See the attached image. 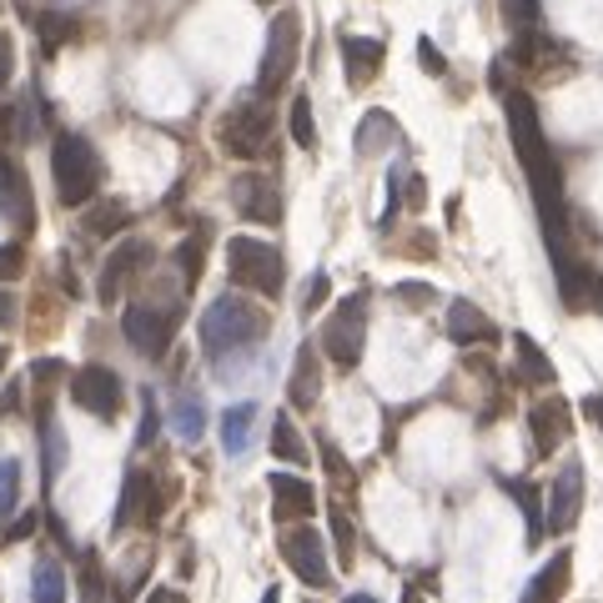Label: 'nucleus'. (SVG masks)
<instances>
[{"label": "nucleus", "mask_w": 603, "mask_h": 603, "mask_svg": "<svg viewBox=\"0 0 603 603\" xmlns=\"http://www.w3.org/2000/svg\"><path fill=\"white\" fill-rule=\"evenodd\" d=\"M5 357H11V353H5V343H0V378H5Z\"/></svg>", "instance_id": "obj_50"}, {"label": "nucleus", "mask_w": 603, "mask_h": 603, "mask_svg": "<svg viewBox=\"0 0 603 603\" xmlns=\"http://www.w3.org/2000/svg\"><path fill=\"white\" fill-rule=\"evenodd\" d=\"M226 277H232V287H242V292H257V297H272L277 302L282 282H287L282 252L261 237H232L226 242Z\"/></svg>", "instance_id": "obj_3"}, {"label": "nucleus", "mask_w": 603, "mask_h": 603, "mask_svg": "<svg viewBox=\"0 0 603 603\" xmlns=\"http://www.w3.org/2000/svg\"><path fill=\"white\" fill-rule=\"evenodd\" d=\"M579 509H583V468L568 462L563 473L554 478V488H548V509H544L548 533H568L579 523Z\"/></svg>", "instance_id": "obj_14"}, {"label": "nucleus", "mask_w": 603, "mask_h": 603, "mask_svg": "<svg viewBox=\"0 0 603 603\" xmlns=\"http://www.w3.org/2000/svg\"><path fill=\"white\" fill-rule=\"evenodd\" d=\"M322 468L332 473V483H337V488H353L357 483V473L347 468V458L337 453V443H332V438H322Z\"/></svg>", "instance_id": "obj_35"}, {"label": "nucleus", "mask_w": 603, "mask_h": 603, "mask_svg": "<svg viewBox=\"0 0 603 603\" xmlns=\"http://www.w3.org/2000/svg\"><path fill=\"white\" fill-rule=\"evenodd\" d=\"M503 483V493L509 498H518V509H523V518H528V544H538L548 533V523H544V509H538V493H533L523 478H498Z\"/></svg>", "instance_id": "obj_24"}, {"label": "nucleus", "mask_w": 603, "mask_h": 603, "mask_svg": "<svg viewBox=\"0 0 603 603\" xmlns=\"http://www.w3.org/2000/svg\"><path fill=\"white\" fill-rule=\"evenodd\" d=\"M25 21L41 31V51H46V56H56L60 41H71V31H76L71 15H51V11H25Z\"/></svg>", "instance_id": "obj_26"}, {"label": "nucleus", "mask_w": 603, "mask_h": 603, "mask_svg": "<svg viewBox=\"0 0 603 603\" xmlns=\"http://www.w3.org/2000/svg\"><path fill=\"white\" fill-rule=\"evenodd\" d=\"M177 267H181V277L197 287L201 267H206V242H201V237H187V242H181V247H177Z\"/></svg>", "instance_id": "obj_34"}, {"label": "nucleus", "mask_w": 603, "mask_h": 603, "mask_svg": "<svg viewBox=\"0 0 603 603\" xmlns=\"http://www.w3.org/2000/svg\"><path fill=\"white\" fill-rule=\"evenodd\" d=\"M15 312H21V308H15V297L0 287V327H15Z\"/></svg>", "instance_id": "obj_43"}, {"label": "nucleus", "mask_w": 603, "mask_h": 603, "mask_svg": "<svg viewBox=\"0 0 603 603\" xmlns=\"http://www.w3.org/2000/svg\"><path fill=\"white\" fill-rule=\"evenodd\" d=\"M232 201H237V212L247 222H261V226L282 222V191L272 187V177H261V171H242L232 181Z\"/></svg>", "instance_id": "obj_11"}, {"label": "nucleus", "mask_w": 603, "mask_h": 603, "mask_svg": "<svg viewBox=\"0 0 603 603\" xmlns=\"http://www.w3.org/2000/svg\"><path fill=\"white\" fill-rule=\"evenodd\" d=\"M71 402L76 407H86L91 417H121V407H126V388H121V378L111 372V367L101 362H86L71 372Z\"/></svg>", "instance_id": "obj_8"}, {"label": "nucleus", "mask_w": 603, "mask_h": 603, "mask_svg": "<svg viewBox=\"0 0 603 603\" xmlns=\"http://www.w3.org/2000/svg\"><path fill=\"white\" fill-rule=\"evenodd\" d=\"M272 453L277 458H287V462H308V443L297 438V427H292V417L287 413L272 417Z\"/></svg>", "instance_id": "obj_27"}, {"label": "nucleus", "mask_w": 603, "mask_h": 603, "mask_svg": "<svg viewBox=\"0 0 603 603\" xmlns=\"http://www.w3.org/2000/svg\"><path fill=\"white\" fill-rule=\"evenodd\" d=\"M332 538H337V558L353 563L357 558V528H353V513H347L343 503H332Z\"/></svg>", "instance_id": "obj_32"}, {"label": "nucleus", "mask_w": 603, "mask_h": 603, "mask_svg": "<svg viewBox=\"0 0 603 603\" xmlns=\"http://www.w3.org/2000/svg\"><path fill=\"white\" fill-rule=\"evenodd\" d=\"M252 423H257V402H237V407H226V417H222V443H226V453H247Z\"/></svg>", "instance_id": "obj_23"}, {"label": "nucleus", "mask_w": 603, "mask_h": 603, "mask_svg": "<svg viewBox=\"0 0 603 603\" xmlns=\"http://www.w3.org/2000/svg\"><path fill=\"white\" fill-rule=\"evenodd\" d=\"M392 136H398V121L388 111H367L357 126V156H378L382 146H392Z\"/></svg>", "instance_id": "obj_22"}, {"label": "nucleus", "mask_w": 603, "mask_h": 603, "mask_svg": "<svg viewBox=\"0 0 603 603\" xmlns=\"http://www.w3.org/2000/svg\"><path fill=\"white\" fill-rule=\"evenodd\" d=\"M156 427H161V417H156V402H152V392H146V417H142V443H146V448H152Z\"/></svg>", "instance_id": "obj_41"}, {"label": "nucleus", "mask_w": 603, "mask_h": 603, "mask_svg": "<svg viewBox=\"0 0 603 603\" xmlns=\"http://www.w3.org/2000/svg\"><path fill=\"white\" fill-rule=\"evenodd\" d=\"M25 272V252L21 242H0V282H15Z\"/></svg>", "instance_id": "obj_36"}, {"label": "nucleus", "mask_w": 603, "mask_h": 603, "mask_svg": "<svg viewBox=\"0 0 603 603\" xmlns=\"http://www.w3.org/2000/svg\"><path fill=\"white\" fill-rule=\"evenodd\" d=\"M156 483H161V478L142 473V468H131V473H126V488H121L116 523H111V528H131V523H146V528H152V523L166 513V493H161Z\"/></svg>", "instance_id": "obj_9"}, {"label": "nucleus", "mask_w": 603, "mask_h": 603, "mask_svg": "<svg viewBox=\"0 0 603 603\" xmlns=\"http://www.w3.org/2000/svg\"><path fill=\"white\" fill-rule=\"evenodd\" d=\"M583 413H589V417H593V423H599V427H603V398H583Z\"/></svg>", "instance_id": "obj_45"}, {"label": "nucleus", "mask_w": 603, "mask_h": 603, "mask_svg": "<svg viewBox=\"0 0 603 603\" xmlns=\"http://www.w3.org/2000/svg\"><path fill=\"white\" fill-rule=\"evenodd\" d=\"M267 483H272V513H277V523H297V518H312V513H317V488H312L308 478L272 473Z\"/></svg>", "instance_id": "obj_16"}, {"label": "nucleus", "mask_w": 603, "mask_h": 603, "mask_svg": "<svg viewBox=\"0 0 603 603\" xmlns=\"http://www.w3.org/2000/svg\"><path fill=\"white\" fill-rule=\"evenodd\" d=\"M568 583H573V554H554L544 568H538V579L523 589V603H558L568 593Z\"/></svg>", "instance_id": "obj_19"}, {"label": "nucleus", "mask_w": 603, "mask_h": 603, "mask_svg": "<svg viewBox=\"0 0 603 603\" xmlns=\"http://www.w3.org/2000/svg\"><path fill=\"white\" fill-rule=\"evenodd\" d=\"M287 121H292V142L302 146V152H312V146H317V121H312V101H308V96H297L292 116H287Z\"/></svg>", "instance_id": "obj_31"}, {"label": "nucleus", "mask_w": 603, "mask_h": 603, "mask_svg": "<svg viewBox=\"0 0 603 603\" xmlns=\"http://www.w3.org/2000/svg\"><path fill=\"white\" fill-rule=\"evenodd\" d=\"M398 297L407 302V308H423V302H433V287H427V282H402Z\"/></svg>", "instance_id": "obj_40"}, {"label": "nucleus", "mask_w": 603, "mask_h": 603, "mask_svg": "<svg viewBox=\"0 0 603 603\" xmlns=\"http://www.w3.org/2000/svg\"><path fill=\"white\" fill-rule=\"evenodd\" d=\"M11 76H15V41L0 31V91L11 86Z\"/></svg>", "instance_id": "obj_39"}, {"label": "nucleus", "mask_w": 603, "mask_h": 603, "mask_svg": "<svg viewBox=\"0 0 603 603\" xmlns=\"http://www.w3.org/2000/svg\"><path fill=\"white\" fill-rule=\"evenodd\" d=\"M503 21H509V31H533V25H544V5L538 0H503Z\"/></svg>", "instance_id": "obj_33"}, {"label": "nucleus", "mask_w": 603, "mask_h": 603, "mask_svg": "<svg viewBox=\"0 0 603 603\" xmlns=\"http://www.w3.org/2000/svg\"><path fill=\"white\" fill-rule=\"evenodd\" d=\"M257 5H277V0H257Z\"/></svg>", "instance_id": "obj_51"}, {"label": "nucleus", "mask_w": 603, "mask_h": 603, "mask_svg": "<svg viewBox=\"0 0 603 603\" xmlns=\"http://www.w3.org/2000/svg\"><path fill=\"white\" fill-rule=\"evenodd\" d=\"M327 292H332V287H327V272H317V277L308 282V297H302V312L312 317V312H317L322 302H327Z\"/></svg>", "instance_id": "obj_37"}, {"label": "nucleus", "mask_w": 603, "mask_h": 603, "mask_svg": "<svg viewBox=\"0 0 603 603\" xmlns=\"http://www.w3.org/2000/svg\"><path fill=\"white\" fill-rule=\"evenodd\" d=\"M31 589H36V603H66V568L60 563H36V579H31Z\"/></svg>", "instance_id": "obj_29"}, {"label": "nucleus", "mask_w": 603, "mask_h": 603, "mask_svg": "<svg viewBox=\"0 0 603 603\" xmlns=\"http://www.w3.org/2000/svg\"><path fill=\"white\" fill-rule=\"evenodd\" d=\"M589 297H593V308H599V312H603V272H599V277H593V287H589Z\"/></svg>", "instance_id": "obj_46"}, {"label": "nucleus", "mask_w": 603, "mask_h": 603, "mask_svg": "<svg viewBox=\"0 0 603 603\" xmlns=\"http://www.w3.org/2000/svg\"><path fill=\"white\" fill-rule=\"evenodd\" d=\"M528 427H533V453L548 458L554 448H563L568 443V433H573V413H568L563 398H544V402H533Z\"/></svg>", "instance_id": "obj_15"}, {"label": "nucleus", "mask_w": 603, "mask_h": 603, "mask_svg": "<svg viewBox=\"0 0 603 603\" xmlns=\"http://www.w3.org/2000/svg\"><path fill=\"white\" fill-rule=\"evenodd\" d=\"M362 347H367V302L362 297H347V302L332 308L327 327H322V353L337 367H357L362 362Z\"/></svg>", "instance_id": "obj_6"}, {"label": "nucleus", "mask_w": 603, "mask_h": 603, "mask_svg": "<svg viewBox=\"0 0 603 603\" xmlns=\"http://www.w3.org/2000/svg\"><path fill=\"white\" fill-rule=\"evenodd\" d=\"M317 392H322V357L312 343H302L297 347V362H292V382H287V402L308 413L312 402H317Z\"/></svg>", "instance_id": "obj_18"}, {"label": "nucleus", "mask_w": 603, "mask_h": 603, "mask_svg": "<svg viewBox=\"0 0 603 603\" xmlns=\"http://www.w3.org/2000/svg\"><path fill=\"white\" fill-rule=\"evenodd\" d=\"M382 56H388V46H382L378 36H343V66H347V76H353V86L372 81V76L382 71Z\"/></svg>", "instance_id": "obj_20"}, {"label": "nucleus", "mask_w": 603, "mask_h": 603, "mask_svg": "<svg viewBox=\"0 0 603 603\" xmlns=\"http://www.w3.org/2000/svg\"><path fill=\"white\" fill-rule=\"evenodd\" d=\"M261 603H282V593H277V589H267V593H261Z\"/></svg>", "instance_id": "obj_49"}, {"label": "nucleus", "mask_w": 603, "mask_h": 603, "mask_svg": "<svg viewBox=\"0 0 603 603\" xmlns=\"http://www.w3.org/2000/svg\"><path fill=\"white\" fill-rule=\"evenodd\" d=\"M146 603H187V599H181L177 589H152V599H146Z\"/></svg>", "instance_id": "obj_44"}, {"label": "nucleus", "mask_w": 603, "mask_h": 603, "mask_svg": "<svg viewBox=\"0 0 603 603\" xmlns=\"http://www.w3.org/2000/svg\"><path fill=\"white\" fill-rule=\"evenodd\" d=\"M513 347H518L523 378H528V382H554V362H548V353L533 343L528 332H513Z\"/></svg>", "instance_id": "obj_25"}, {"label": "nucleus", "mask_w": 603, "mask_h": 603, "mask_svg": "<svg viewBox=\"0 0 603 603\" xmlns=\"http://www.w3.org/2000/svg\"><path fill=\"white\" fill-rule=\"evenodd\" d=\"M146 267H152V242H136V237L121 242V247L107 257V267H101V302H116Z\"/></svg>", "instance_id": "obj_12"}, {"label": "nucleus", "mask_w": 603, "mask_h": 603, "mask_svg": "<svg viewBox=\"0 0 603 603\" xmlns=\"http://www.w3.org/2000/svg\"><path fill=\"white\" fill-rule=\"evenodd\" d=\"M15 503H21V462L0 458V523L15 518Z\"/></svg>", "instance_id": "obj_30"}, {"label": "nucleus", "mask_w": 603, "mask_h": 603, "mask_svg": "<svg viewBox=\"0 0 603 603\" xmlns=\"http://www.w3.org/2000/svg\"><path fill=\"white\" fill-rule=\"evenodd\" d=\"M81 226H86V237H116V232H126L131 226V206L126 201H96L91 212L81 216Z\"/></svg>", "instance_id": "obj_21"}, {"label": "nucleus", "mask_w": 603, "mask_h": 603, "mask_svg": "<svg viewBox=\"0 0 603 603\" xmlns=\"http://www.w3.org/2000/svg\"><path fill=\"white\" fill-rule=\"evenodd\" d=\"M51 177H56V197L66 206H91L96 187H101V156L81 131H60L51 142Z\"/></svg>", "instance_id": "obj_2"}, {"label": "nucleus", "mask_w": 603, "mask_h": 603, "mask_svg": "<svg viewBox=\"0 0 603 603\" xmlns=\"http://www.w3.org/2000/svg\"><path fill=\"white\" fill-rule=\"evenodd\" d=\"M343 603H378V599H372V593H347Z\"/></svg>", "instance_id": "obj_47"}, {"label": "nucleus", "mask_w": 603, "mask_h": 603, "mask_svg": "<svg viewBox=\"0 0 603 603\" xmlns=\"http://www.w3.org/2000/svg\"><path fill=\"white\" fill-rule=\"evenodd\" d=\"M197 337L212 357H237V353H247V347H257L261 337H267V312H261L257 302H247V297L226 292L201 312Z\"/></svg>", "instance_id": "obj_1"}, {"label": "nucleus", "mask_w": 603, "mask_h": 603, "mask_svg": "<svg viewBox=\"0 0 603 603\" xmlns=\"http://www.w3.org/2000/svg\"><path fill=\"white\" fill-rule=\"evenodd\" d=\"M282 558L292 563V573L308 589H327L332 583V563H327V548H322L317 528H292L282 538Z\"/></svg>", "instance_id": "obj_10"}, {"label": "nucleus", "mask_w": 603, "mask_h": 603, "mask_svg": "<svg viewBox=\"0 0 603 603\" xmlns=\"http://www.w3.org/2000/svg\"><path fill=\"white\" fill-rule=\"evenodd\" d=\"M171 427H177V438H181V443H197L201 433H206V407H201L197 398H181V402H177V413H171Z\"/></svg>", "instance_id": "obj_28"}, {"label": "nucleus", "mask_w": 603, "mask_h": 603, "mask_svg": "<svg viewBox=\"0 0 603 603\" xmlns=\"http://www.w3.org/2000/svg\"><path fill=\"white\" fill-rule=\"evenodd\" d=\"M0 212L15 232H31L36 226V197H31V177H25L21 166L11 156H0Z\"/></svg>", "instance_id": "obj_13"}, {"label": "nucleus", "mask_w": 603, "mask_h": 603, "mask_svg": "<svg viewBox=\"0 0 603 603\" xmlns=\"http://www.w3.org/2000/svg\"><path fill=\"white\" fill-rule=\"evenodd\" d=\"M126 343L142 357H166L171 353V337H177V308H161V302H131L126 317H121Z\"/></svg>", "instance_id": "obj_7"}, {"label": "nucleus", "mask_w": 603, "mask_h": 603, "mask_svg": "<svg viewBox=\"0 0 603 603\" xmlns=\"http://www.w3.org/2000/svg\"><path fill=\"white\" fill-rule=\"evenodd\" d=\"M417 60H423V71H433V76H443V71H448V60H443V51L438 46H433V41H417Z\"/></svg>", "instance_id": "obj_38"}, {"label": "nucleus", "mask_w": 603, "mask_h": 603, "mask_svg": "<svg viewBox=\"0 0 603 603\" xmlns=\"http://www.w3.org/2000/svg\"><path fill=\"white\" fill-rule=\"evenodd\" d=\"M272 146V111L261 96H242L237 107L222 116V152L237 161H257Z\"/></svg>", "instance_id": "obj_5"}, {"label": "nucleus", "mask_w": 603, "mask_h": 603, "mask_svg": "<svg viewBox=\"0 0 603 603\" xmlns=\"http://www.w3.org/2000/svg\"><path fill=\"white\" fill-rule=\"evenodd\" d=\"M297 60H302V15L297 11H277L267 25V51H261V71H257V91L277 96L292 81Z\"/></svg>", "instance_id": "obj_4"}, {"label": "nucleus", "mask_w": 603, "mask_h": 603, "mask_svg": "<svg viewBox=\"0 0 603 603\" xmlns=\"http://www.w3.org/2000/svg\"><path fill=\"white\" fill-rule=\"evenodd\" d=\"M31 533H36V513H21V518H11V533H5V538H31Z\"/></svg>", "instance_id": "obj_42"}, {"label": "nucleus", "mask_w": 603, "mask_h": 603, "mask_svg": "<svg viewBox=\"0 0 603 603\" xmlns=\"http://www.w3.org/2000/svg\"><path fill=\"white\" fill-rule=\"evenodd\" d=\"M448 337H453L458 347H473V343L488 347V343H498V327L488 322L483 308H473L468 297H458V302L448 308Z\"/></svg>", "instance_id": "obj_17"}, {"label": "nucleus", "mask_w": 603, "mask_h": 603, "mask_svg": "<svg viewBox=\"0 0 603 603\" xmlns=\"http://www.w3.org/2000/svg\"><path fill=\"white\" fill-rule=\"evenodd\" d=\"M402 603H423V593H417V589H407V593H402Z\"/></svg>", "instance_id": "obj_48"}]
</instances>
